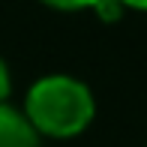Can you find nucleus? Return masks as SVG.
I'll use <instances>...</instances> for the list:
<instances>
[{
  "label": "nucleus",
  "instance_id": "obj_3",
  "mask_svg": "<svg viewBox=\"0 0 147 147\" xmlns=\"http://www.w3.org/2000/svg\"><path fill=\"white\" fill-rule=\"evenodd\" d=\"M45 3L48 9H57V12H93L102 0H39Z\"/></svg>",
  "mask_w": 147,
  "mask_h": 147
},
{
  "label": "nucleus",
  "instance_id": "obj_5",
  "mask_svg": "<svg viewBox=\"0 0 147 147\" xmlns=\"http://www.w3.org/2000/svg\"><path fill=\"white\" fill-rule=\"evenodd\" d=\"M126 12H147V0H120Z\"/></svg>",
  "mask_w": 147,
  "mask_h": 147
},
{
  "label": "nucleus",
  "instance_id": "obj_1",
  "mask_svg": "<svg viewBox=\"0 0 147 147\" xmlns=\"http://www.w3.org/2000/svg\"><path fill=\"white\" fill-rule=\"evenodd\" d=\"M21 111L42 138L66 141L90 129L96 117V96L87 81L66 72H51L27 87Z\"/></svg>",
  "mask_w": 147,
  "mask_h": 147
},
{
  "label": "nucleus",
  "instance_id": "obj_2",
  "mask_svg": "<svg viewBox=\"0 0 147 147\" xmlns=\"http://www.w3.org/2000/svg\"><path fill=\"white\" fill-rule=\"evenodd\" d=\"M0 147H42V135L12 102L0 105Z\"/></svg>",
  "mask_w": 147,
  "mask_h": 147
},
{
  "label": "nucleus",
  "instance_id": "obj_4",
  "mask_svg": "<svg viewBox=\"0 0 147 147\" xmlns=\"http://www.w3.org/2000/svg\"><path fill=\"white\" fill-rule=\"evenodd\" d=\"M12 96V72H9V63L0 57V105L9 102Z\"/></svg>",
  "mask_w": 147,
  "mask_h": 147
}]
</instances>
